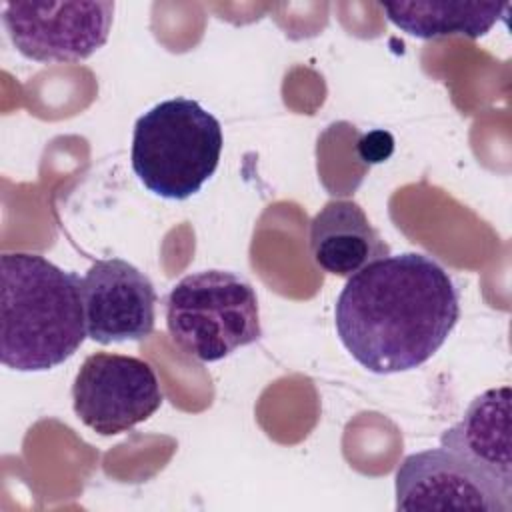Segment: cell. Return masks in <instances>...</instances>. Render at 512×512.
Masks as SVG:
<instances>
[{"mask_svg":"<svg viewBox=\"0 0 512 512\" xmlns=\"http://www.w3.org/2000/svg\"><path fill=\"white\" fill-rule=\"evenodd\" d=\"M154 368L136 356L90 354L72 384L78 420L100 436H116L148 420L162 406Z\"/></svg>","mask_w":512,"mask_h":512,"instance_id":"obj_5","label":"cell"},{"mask_svg":"<svg viewBox=\"0 0 512 512\" xmlns=\"http://www.w3.org/2000/svg\"><path fill=\"white\" fill-rule=\"evenodd\" d=\"M396 510L510 512L512 492L446 448L408 454L394 478Z\"/></svg>","mask_w":512,"mask_h":512,"instance_id":"obj_7","label":"cell"},{"mask_svg":"<svg viewBox=\"0 0 512 512\" xmlns=\"http://www.w3.org/2000/svg\"><path fill=\"white\" fill-rule=\"evenodd\" d=\"M460 318L450 274L420 252L386 256L348 278L334 322L344 348L374 374L406 372L428 362Z\"/></svg>","mask_w":512,"mask_h":512,"instance_id":"obj_1","label":"cell"},{"mask_svg":"<svg viewBox=\"0 0 512 512\" xmlns=\"http://www.w3.org/2000/svg\"><path fill=\"white\" fill-rule=\"evenodd\" d=\"M510 398V386L482 392L468 404L460 422L440 436L442 448L462 456L508 492H512Z\"/></svg>","mask_w":512,"mask_h":512,"instance_id":"obj_9","label":"cell"},{"mask_svg":"<svg viewBox=\"0 0 512 512\" xmlns=\"http://www.w3.org/2000/svg\"><path fill=\"white\" fill-rule=\"evenodd\" d=\"M386 18L408 36L434 40L444 36L480 38L506 16L508 4L468 0H416L380 4Z\"/></svg>","mask_w":512,"mask_h":512,"instance_id":"obj_11","label":"cell"},{"mask_svg":"<svg viewBox=\"0 0 512 512\" xmlns=\"http://www.w3.org/2000/svg\"><path fill=\"white\" fill-rule=\"evenodd\" d=\"M80 292L90 340L104 346L140 342L154 332L156 290L134 264L122 258L96 260Z\"/></svg>","mask_w":512,"mask_h":512,"instance_id":"obj_8","label":"cell"},{"mask_svg":"<svg viewBox=\"0 0 512 512\" xmlns=\"http://www.w3.org/2000/svg\"><path fill=\"white\" fill-rule=\"evenodd\" d=\"M222 142L220 120L196 100H162L134 124L132 170L152 194L186 200L216 172Z\"/></svg>","mask_w":512,"mask_h":512,"instance_id":"obj_3","label":"cell"},{"mask_svg":"<svg viewBox=\"0 0 512 512\" xmlns=\"http://www.w3.org/2000/svg\"><path fill=\"white\" fill-rule=\"evenodd\" d=\"M114 2H4L2 24L14 48L34 62H80L100 50Z\"/></svg>","mask_w":512,"mask_h":512,"instance_id":"obj_6","label":"cell"},{"mask_svg":"<svg viewBox=\"0 0 512 512\" xmlns=\"http://www.w3.org/2000/svg\"><path fill=\"white\" fill-rule=\"evenodd\" d=\"M172 340L200 362H218L262 336L256 290L228 270L180 278L166 296Z\"/></svg>","mask_w":512,"mask_h":512,"instance_id":"obj_4","label":"cell"},{"mask_svg":"<svg viewBox=\"0 0 512 512\" xmlns=\"http://www.w3.org/2000/svg\"><path fill=\"white\" fill-rule=\"evenodd\" d=\"M82 278L30 252L0 256V360L18 372L64 364L84 344Z\"/></svg>","mask_w":512,"mask_h":512,"instance_id":"obj_2","label":"cell"},{"mask_svg":"<svg viewBox=\"0 0 512 512\" xmlns=\"http://www.w3.org/2000/svg\"><path fill=\"white\" fill-rule=\"evenodd\" d=\"M310 252L324 272L350 278L372 262L390 256V246L358 202L334 198L310 222Z\"/></svg>","mask_w":512,"mask_h":512,"instance_id":"obj_10","label":"cell"},{"mask_svg":"<svg viewBox=\"0 0 512 512\" xmlns=\"http://www.w3.org/2000/svg\"><path fill=\"white\" fill-rule=\"evenodd\" d=\"M388 138H392L388 132H372V134L364 136L360 146H358L360 154H362V160L382 162L384 158H388L390 152H392V144H394L392 140L384 144V140H388Z\"/></svg>","mask_w":512,"mask_h":512,"instance_id":"obj_12","label":"cell"}]
</instances>
